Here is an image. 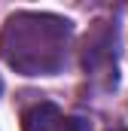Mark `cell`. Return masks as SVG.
<instances>
[{
    "label": "cell",
    "mask_w": 128,
    "mask_h": 131,
    "mask_svg": "<svg viewBox=\"0 0 128 131\" xmlns=\"http://www.w3.org/2000/svg\"><path fill=\"white\" fill-rule=\"evenodd\" d=\"M73 25L52 12H15L0 31V58L22 76H52L67 64Z\"/></svg>",
    "instance_id": "6da1fadb"
},
{
    "label": "cell",
    "mask_w": 128,
    "mask_h": 131,
    "mask_svg": "<svg viewBox=\"0 0 128 131\" xmlns=\"http://www.w3.org/2000/svg\"><path fill=\"white\" fill-rule=\"evenodd\" d=\"M25 131H89V122L82 116H67L55 104L43 101L25 113Z\"/></svg>",
    "instance_id": "7a4b0ae2"
},
{
    "label": "cell",
    "mask_w": 128,
    "mask_h": 131,
    "mask_svg": "<svg viewBox=\"0 0 128 131\" xmlns=\"http://www.w3.org/2000/svg\"><path fill=\"white\" fill-rule=\"evenodd\" d=\"M113 131H128V128H113Z\"/></svg>",
    "instance_id": "3957f363"
}]
</instances>
